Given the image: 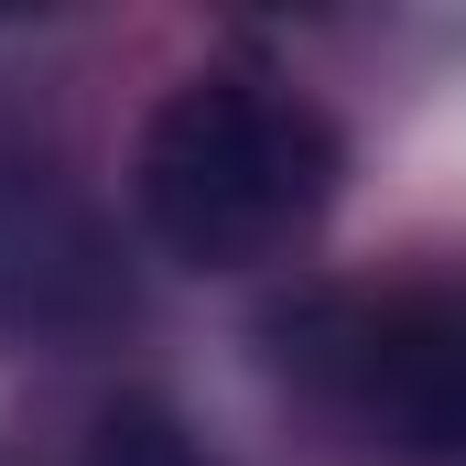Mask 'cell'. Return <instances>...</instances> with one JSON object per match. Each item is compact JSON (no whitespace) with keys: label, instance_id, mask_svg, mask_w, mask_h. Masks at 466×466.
Returning <instances> with one entry per match:
<instances>
[{"label":"cell","instance_id":"277c9868","mask_svg":"<svg viewBox=\"0 0 466 466\" xmlns=\"http://www.w3.org/2000/svg\"><path fill=\"white\" fill-rule=\"evenodd\" d=\"M66 466H218V456H207L163 401H109V412L76 434V456H66Z\"/></svg>","mask_w":466,"mask_h":466},{"label":"cell","instance_id":"6da1fadb","mask_svg":"<svg viewBox=\"0 0 466 466\" xmlns=\"http://www.w3.org/2000/svg\"><path fill=\"white\" fill-rule=\"evenodd\" d=\"M348 141L304 87L260 66L174 76L130 141V207L163 260L185 271H260L337 207Z\"/></svg>","mask_w":466,"mask_h":466},{"label":"cell","instance_id":"7a4b0ae2","mask_svg":"<svg viewBox=\"0 0 466 466\" xmlns=\"http://www.w3.org/2000/svg\"><path fill=\"white\" fill-rule=\"evenodd\" d=\"M282 369L412 466H466V271H380L304 293L282 326Z\"/></svg>","mask_w":466,"mask_h":466},{"label":"cell","instance_id":"3957f363","mask_svg":"<svg viewBox=\"0 0 466 466\" xmlns=\"http://www.w3.org/2000/svg\"><path fill=\"white\" fill-rule=\"evenodd\" d=\"M130 315V271L98 196L66 174L55 141L0 130V337L22 348H87Z\"/></svg>","mask_w":466,"mask_h":466}]
</instances>
